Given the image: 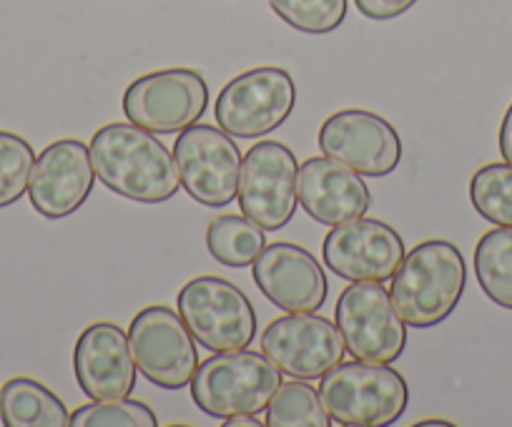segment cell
<instances>
[{
    "instance_id": "obj_21",
    "label": "cell",
    "mask_w": 512,
    "mask_h": 427,
    "mask_svg": "<svg viewBox=\"0 0 512 427\" xmlns=\"http://www.w3.org/2000/svg\"><path fill=\"white\" fill-rule=\"evenodd\" d=\"M475 277L492 302L512 309V227L482 234L475 247Z\"/></svg>"
},
{
    "instance_id": "obj_3",
    "label": "cell",
    "mask_w": 512,
    "mask_h": 427,
    "mask_svg": "<svg viewBox=\"0 0 512 427\" xmlns=\"http://www.w3.org/2000/svg\"><path fill=\"white\" fill-rule=\"evenodd\" d=\"M319 397L332 422L344 427L395 425L407 410V380L384 362H339L319 377Z\"/></svg>"
},
{
    "instance_id": "obj_18",
    "label": "cell",
    "mask_w": 512,
    "mask_h": 427,
    "mask_svg": "<svg viewBox=\"0 0 512 427\" xmlns=\"http://www.w3.org/2000/svg\"><path fill=\"white\" fill-rule=\"evenodd\" d=\"M297 194L302 209L324 227L364 217L372 206L362 174L329 156H312L299 166Z\"/></svg>"
},
{
    "instance_id": "obj_31",
    "label": "cell",
    "mask_w": 512,
    "mask_h": 427,
    "mask_svg": "<svg viewBox=\"0 0 512 427\" xmlns=\"http://www.w3.org/2000/svg\"><path fill=\"white\" fill-rule=\"evenodd\" d=\"M0 422H3V390H0Z\"/></svg>"
},
{
    "instance_id": "obj_30",
    "label": "cell",
    "mask_w": 512,
    "mask_h": 427,
    "mask_svg": "<svg viewBox=\"0 0 512 427\" xmlns=\"http://www.w3.org/2000/svg\"><path fill=\"white\" fill-rule=\"evenodd\" d=\"M415 425H420V427H427V425H442V427H452V422H450V420H420V422H415Z\"/></svg>"
},
{
    "instance_id": "obj_7",
    "label": "cell",
    "mask_w": 512,
    "mask_h": 427,
    "mask_svg": "<svg viewBox=\"0 0 512 427\" xmlns=\"http://www.w3.org/2000/svg\"><path fill=\"white\" fill-rule=\"evenodd\" d=\"M128 345L136 370L161 390H184L199 367L194 335L181 314L166 304L141 309L128 327Z\"/></svg>"
},
{
    "instance_id": "obj_16",
    "label": "cell",
    "mask_w": 512,
    "mask_h": 427,
    "mask_svg": "<svg viewBox=\"0 0 512 427\" xmlns=\"http://www.w3.org/2000/svg\"><path fill=\"white\" fill-rule=\"evenodd\" d=\"M251 267L259 292L284 312H317L327 302V274L317 257L299 244H269Z\"/></svg>"
},
{
    "instance_id": "obj_15",
    "label": "cell",
    "mask_w": 512,
    "mask_h": 427,
    "mask_svg": "<svg viewBox=\"0 0 512 427\" xmlns=\"http://www.w3.org/2000/svg\"><path fill=\"white\" fill-rule=\"evenodd\" d=\"M96 184L91 149L78 139H61L38 154L31 171L33 209L46 219L71 217L86 204Z\"/></svg>"
},
{
    "instance_id": "obj_11",
    "label": "cell",
    "mask_w": 512,
    "mask_h": 427,
    "mask_svg": "<svg viewBox=\"0 0 512 427\" xmlns=\"http://www.w3.org/2000/svg\"><path fill=\"white\" fill-rule=\"evenodd\" d=\"M174 159L181 186L201 206L221 209L239 194L241 149L234 136L209 124H194L176 136Z\"/></svg>"
},
{
    "instance_id": "obj_26",
    "label": "cell",
    "mask_w": 512,
    "mask_h": 427,
    "mask_svg": "<svg viewBox=\"0 0 512 427\" xmlns=\"http://www.w3.org/2000/svg\"><path fill=\"white\" fill-rule=\"evenodd\" d=\"M159 417L139 400H91L71 412V427H156Z\"/></svg>"
},
{
    "instance_id": "obj_27",
    "label": "cell",
    "mask_w": 512,
    "mask_h": 427,
    "mask_svg": "<svg viewBox=\"0 0 512 427\" xmlns=\"http://www.w3.org/2000/svg\"><path fill=\"white\" fill-rule=\"evenodd\" d=\"M417 0H354L357 11L369 21H392L410 11Z\"/></svg>"
},
{
    "instance_id": "obj_6",
    "label": "cell",
    "mask_w": 512,
    "mask_h": 427,
    "mask_svg": "<svg viewBox=\"0 0 512 427\" xmlns=\"http://www.w3.org/2000/svg\"><path fill=\"white\" fill-rule=\"evenodd\" d=\"M181 319L209 352L244 350L256 337V312L236 284L221 277H196L176 299Z\"/></svg>"
},
{
    "instance_id": "obj_29",
    "label": "cell",
    "mask_w": 512,
    "mask_h": 427,
    "mask_svg": "<svg viewBox=\"0 0 512 427\" xmlns=\"http://www.w3.org/2000/svg\"><path fill=\"white\" fill-rule=\"evenodd\" d=\"M226 427H262V420H256V415H234L224 420Z\"/></svg>"
},
{
    "instance_id": "obj_12",
    "label": "cell",
    "mask_w": 512,
    "mask_h": 427,
    "mask_svg": "<svg viewBox=\"0 0 512 427\" xmlns=\"http://www.w3.org/2000/svg\"><path fill=\"white\" fill-rule=\"evenodd\" d=\"M262 352L292 380H317L347 355V345L332 319L314 312H289L269 322Z\"/></svg>"
},
{
    "instance_id": "obj_24",
    "label": "cell",
    "mask_w": 512,
    "mask_h": 427,
    "mask_svg": "<svg viewBox=\"0 0 512 427\" xmlns=\"http://www.w3.org/2000/svg\"><path fill=\"white\" fill-rule=\"evenodd\" d=\"M269 6L287 26L309 36L337 31L347 18V0H269Z\"/></svg>"
},
{
    "instance_id": "obj_14",
    "label": "cell",
    "mask_w": 512,
    "mask_h": 427,
    "mask_svg": "<svg viewBox=\"0 0 512 427\" xmlns=\"http://www.w3.org/2000/svg\"><path fill=\"white\" fill-rule=\"evenodd\" d=\"M324 262L349 282H387L405 259V242L395 227L359 217L337 224L324 239Z\"/></svg>"
},
{
    "instance_id": "obj_19",
    "label": "cell",
    "mask_w": 512,
    "mask_h": 427,
    "mask_svg": "<svg viewBox=\"0 0 512 427\" xmlns=\"http://www.w3.org/2000/svg\"><path fill=\"white\" fill-rule=\"evenodd\" d=\"M3 425L6 427H66L71 412L61 397L31 377H13L3 385Z\"/></svg>"
},
{
    "instance_id": "obj_2",
    "label": "cell",
    "mask_w": 512,
    "mask_h": 427,
    "mask_svg": "<svg viewBox=\"0 0 512 427\" xmlns=\"http://www.w3.org/2000/svg\"><path fill=\"white\" fill-rule=\"evenodd\" d=\"M467 284L465 257L447 239H427L392 274V302L407 327L430 330L450 317Z\"/></svg>"
},
{
    "instance_id": "obj_5",
    "label": "cell",
    "mask_w": 512,
    "mask_h": 427,
    "mask_svg": "<svg viewBox=\"0 0 512 427\" xmlns=\"http://www.w3.org/2000/svg\"><path fill=\"white\" fill-rule=\"evenodd\" d=\"M297 106V86L289 71L277 66L251 68L231 78L216 96V126L234 139H262L274 134Z\"/></svg>"
},
{
    "instance_id": "obj_1",
    "label": "cell",
    "mask_w": 512,
    "mask_h": 427,
    "mask_svg": "<svg viewBox=\"0 0 512 427\" xmlns=\"http://www.w3.org/2000/svg\"><path fill=\"white\" fill-rule=\"evenodd\" d=\"M91 161L98 181L139 204H161L179 191L174 154L151 131L136 124H106L93 134Z\"/></svg>"
},
{
    "instance_id": "obj_8",
    "label": "cell",
    "mask_w": 512,
    "mask_h": 427,
    "mask_svg": "<svg viewBox=\"0 0 512 427\" xmlns=\"http://www.w3.org/2000/svg\"><path fill=\"white\" fill-rule=\"evenodd\" d=\"M209 86L194 68H164L136 78L123 93V114L151 134H181L204 116Z\"/></svg>"
},
{
    "instance_id": "obj_4",
    "label": "cell",
    "mask_w": 512,
    "mask_h": 427,
    "mask_svg": "<svg viewBox=\"0 0 512 427\" xmlns=\"http://www.w3.org/2000/svg\"><path fill=\"white\" fill-rule=\"evenodd\" d=\"M282 385V370L264 352H214L196 367L191 400L204 415H259Z\"/></svg>"
},
{
    "instance_id": "obj_23",
    "label": "cell",
    "mask_w": 512,
    "mask_h": 427,
    "mask_svg": "<svg viewBox=\"0 0 512 427\" xmlns=\"http://www.w3.org/2000/svg\"><path fill=\"white\" fill-rule=\"evenodd\" d=\"M470 201L482 219L512 227V164H487L470 179Z\"/></svg>"
},
{
    "instance_id": "obj_17",
    "label": "cell",
    "mask_w": 512,
    "mask_h": 427,
    "mask_svg": "<svg viewBox=\"0 0 512 427\" xmlns=\"http://www.w3.org/2000/svg\"><path fill=\"white\" fill-rule=\"evenodd\" d=\"M73 372L88 400H121L131 395L136 385V362L128 332L113 322L86 327L73 350Z\"/></svg>"
},
{
    "instance_id": "obj_13",
    "label": "cell",
    "mask_w": 512,
    "mask_h": 427,
    "mask_svg": "<svg viewBox=\"0 0 512 427\" xmlns=\"http://www.w3.org/2000/svg\"><path fill=\"white\" fill-rule=\"evenodd\" d=\"M319 151L362 176H390L402 161V139L395 126L364 109L329 116L317 136Z\"/></svg>"
},
{
    "instance_id": "obj_10",
    "label": "cell",
    "mask_w": 512,
    "mask_h": 427,
    "mask_svg": "<svg viewBox=\"0 0 512 427\" xmlns=\"http://www.w3.org/2000/svg\"><path fill=\"white\" fill-rule=\"evenodd\" d=\"M299 164L292 149L279 141H259L241 161L239 206L241 214L264 232H277L292 222L297 211Z\"/></svg>"
},
{
    "instance_id": "obj_25",
    "label": "cell",
    "mask_w": 512,
    "mask_h": 427,
    "mask_svg": "<svg viewBox=\"0 0 512 427\" xmlns=\"http://www.w3.org/2000/svg\"><path fill=\"white\" fill-rule=\"evenodd\" d=\"M33 146L13 131H0V209L16 204L31 184Z\"/></svg>"
},
{
    "instance_id": "obj_28",
    "label": "cell",
    "mask_w": 512,
    "mask_h": 427,
    "mask_svg": "<svg viewBox=\"0 0 512 427\" xmlns=\"http://www.w3.org/2000/svg\"><path fill=\"white\" fill-rule=\"evenodd\" d=\"M500 154L507 164H512V103L500 126Z\"/></svg>"
},
{
    "instance_id": "obj_22",
    "label": "cell",
    "mask_w": 512,
    "mask_h": 427,
    "mask_svg": "<svg viewBox=\"0 0 512 427\" xmlns=\"http://www.w3.org/2000/svg\"><path fill=\"white\" fill-rule=\"evenodd\" d=\"M269 427H329L332 417L324 410L319 390L304 380L282 382L267 405Z\"/></svg>"
},
{
    "instance_id": "obj_9",
    "label": "cell",
    "mask_w": 512,
    "mask_h": 427,
    "mask_svg": "<svg viewBox=\"0 0 512 427\" xmlns=\"http://www.w3.org/2000/svg\"><path fill=\"white\" fill-rule=\"evenodd\" d=\"M334 314L354 360L390 365L405 352L407 325L382 282H352L339 294Z\"/></svg>"
},
{
    "instance_id": "obj_20",
    "label": "cell",
    "mask_w": 512,
    "mask_h": 427,
    "mask_svg": "<svg viewBox=\"0 0 512 427\" xmlns=\"http://www.w3.org/2000/svg\"><path fill=\"white\" fill-rule=\"evenodd\" d=\"M206 247L209 254L224 267L244 269L256 262V257L267 247V234L249 217L224 214L216 217L206 229Z\"/></svg>"
}]
</instances>
